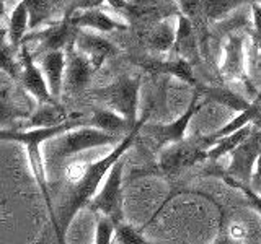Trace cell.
<instances>
[{
	"label": "cell",
	"instance_id": "obj_15",
	"mask_svg": "<svg viewBox=\"0 0 261 244\" xmlns=\"http://www.w3.org/2000/svg\"><path fill=\"white\" fill-rule=\"evenodd\" d=\"M41 70L47 80V85L51 88V93L56 100H59L64 89L65 78V49L51 51L41 57Z\"/></svg>",
	"mask_w": 261,
	"mask_h": 244
},
{
	"label": "cell",
	"instance_id": "obj_23",
	"mask_svg": "<svg viewBox=\"0 0 261 244\" xmlns=\"http://www.w3.org/2000/svg\"><path fill=\"white\" fill-rule=\"evenodd\" d=\"M176 39V26H173L170 18H162L150 31L149 44L157 52H168L173 49Z\"/></svg>",
	"mask_w": 261,
	"mask_h": 244
},
{
	"label": "cell",
	"instance_id": "obj_16",
	"mask_svg": "<svg viewBox=\"0 0 261 244\" xmlns=\"http://www.w3.org/2000/svg\"><path fill=\"white\" fill-rule=\"evenodd\" d=\"M142 69L145 72H152V73H165V75L175 77L179 81H185V83L191 85V86H199L198 78L194 77L193 64L190 60L183 59V57H176V59H173V60L144 62Z\"/></svg>",
	"mask_w": 261,
	"mask_h": 244
},
{
	"label": "cell",
	"instance_id": "obj_29",
	"mask_svg": "<svg viewBox=\"0 0 261 244\" xmlns=\"http://www.w3.org/2000/svg\"><path fill=\"white\" fill-rule=\"evenodd\" d=\"M251 7V24H253V41L258 49L259 65H261V2H255Z\"/></svg>",
	"mask_w": 261,
	"mask_h": 244
},
{
	"label": "cell",
	"instance_id": "obj_18",
	"mask_svg": "<svg viewBox=\"0 0 261 244\" xmlns=\"http://www.w3.org/2000/svg\"><path fill=\"white\" fill-rule=\"evenodd\" d=\"M30 29V12L24 0H20L18 4L13 7V10L10 13V18H8V41L10 44L16 49L18 46L23 44L24 36Z\"/></svg>",
	"mask_w": 261,
	"mask_h": 244
},
{
	"label": "cell",
	"instance_id": "obj_27",
	"mask_svg": "<svg viewBox=\"0 0 261 244\" xmlns=\"http://www.w3.org/2000/svg\"><path fill=\"white\" fill-rule=\"evenodd\" d=\"M90 168V161H84V160H69L64 165V177L65 182L69 186L77 184L82 177L87 174V171Z\"/></svg>",
	"mask_w": 261,
	"mask_h": 244
},
{
	"label": "cell",
	"instance_id": "obj_17",
	"mask_svg": "<svg viewBox=\"0 0 261 244\" xmlns=\"http://www.w3.org/2000/svg\"><path fill=\"white\" fill-rule=\"evenodd\" d=\"M196 89L206 98L207 101H214L224 108H228L232 111H239L242 112L243 109H247L250 106V101L245 100V98L239 93L232 92L225 86H196Z\"/></svg>",
	"mask_w": 261,
	"mask_h": 244
},
{
	"label": "cell",
	"instance_id": "obj_32",
	"mask_svg": "<svg viewBox=\"0 0 261 244\" xmlns=\"http://www.w3.org/2000/svg\"><path fill=\"white\" fill-rule=\"evenodd\" d=\"M259 2H261V0H259Z\"/></svg>",
	"mask_w": 261,
	"mask_h": 244
},
{
	"label": "cell",
	"instance_id": "obj_6",
	"mask_svg": "<svg viewBox=\"0 0 261 244\" xmlns=\"http://www.w3.org/2000/svg\"><path fill=\"white\" fill-rule=\"evenodd\" d=\"M139 89H141V77H121L111 85L98 89L96 96L105 103L106 108L124 116L130 126H136Z\"/></svg>",
	"mask_w": 261,
	"mask_h": 244
},
{
	"label": "cell",
	"instance_id": "obj_30",
	"mask_svg": "<svg viewBox=\"0 0 261 244\" xmlns=\"http://www.w3.org/2000/svg\"><path fill=\"white\" fill-rule=\"evenodd\" d=\"M250 187L255 192H258L261 195V155L256 160V165L255 169H253V174H251V181H250Z\"/></svg>",
	"mask_w": 261,
	"mask_h": 244
},
{
	"label": "cell",
	"instance_id": "obj_12",
	"mask_svg": "<svg viewBox=\"0 0 261 244\" xmlns=\"http://www.w3.org/2000/svg\"><path fill=\"white\" fill-rule=\"evenodd\" d=\"M73 29H77L75 26H72V23L69 20V16L62 21L53 23L51 26H47L46 29H41L39 33H35V35L27 36L24 41L30 39H38V49L33 55H44L51 51H57V49H65L69 46L70 41L75 38V33Z\"/></svg>",
	"mask_w": 261,
	"mask_h": 244
},
{
	"label": "cell",
	"instance_id": "obj_1",
	"mask_svg": "<svg viewBox=\"0 0 261 244\" xmlns=\"http://www.w3.org/2000/svg\"><path fill=\"white\" fill-rule=\"evenodd\" d=\"M147 120H149V114H145L144 117L139 119L136 122V126L130 129L127 134H124L122 140L114 146L106 157L100 158L95 163H90L87 174L82 177L77 184L69 186L67 197L62 199L59 210H57V214H56V218H57L56 234L61 242L64 241L65 231H67V228L73 222V218H75L79 211L82 208H85L88 205V202L95 197V194L98 192V189H100L105 181V176H108L114 163L124 157V153L134 145L137 134H141V129Z\"/></svg>",
	"mask_w": 261,
	"mask_h": 244
},
{
	"label": "cell",
	"instance_id": "obj_14",
	"mask_svg": "<svg viewBox=\"0 0 261 244\" xmlns=\"http://www.w3.org/2000/svg\"><path fill=\"white\" fill-rule=\"evenodd\" d=\"M69 20L72 23V26L82 28V29H93L98 33H111V31L127 29L126 23L114 20L111 15L103 12L101 8H85V10L79 8L77 12H73L69 16Z\"/></svg>",
	"mask_w": 261,
	"mask_h": 244
},
{
	"label": "cell",
	"instance_id": "obj_28",
	"mask_svg": "<svg viewBox=\"0 0 261 244\" xmlns=\"http://www.w3.org/2000/svg\"><path fill=\"white\" fill-rule=\"evenodd\" d=\"M224 179H225V182L227 184H230L232 187H235V189H239L245 197H247L248 200H250V203H251V207L255 208L258 214H259V217H261V195L258 194V192H255L250 187V184H245V182H240V181H237V179H233V177H230V176H227V174H224Z\"/></svg>",
	"mask_w": 261,
	"mask_h": 244
},
{
	"label": "cell",
	"instance_id": "obj_22",
	"mask_svg": "<svg viewBox=\"0 0 261 244\" xmlns=\"http://www.w3.org/2000/svg\"><path fill=\"white\" fill-rule=\"evenodd\" d=\"M253 129H255V126L248 124V126L239 129L237 132H232V134H228V135L220 137L219 140H216V143L212 145L211 148H209V151H207L209 160L211 161H217L222 157H225V155H230V151L235 150L237 146H239L245 140V138H247L253 132Z\"/></svg>",
	"mask_w": 261,
	"mask_h": 244
},
{
	"label": "cell",
	"instance_id": "obj_26",
	"mask_svg": "<svg viewBox=\"0 0 261 244\" xmlns=\"http://www.w3.org/2000/svg\"><path fill=\"white\" fill-rule=\"evenodd\" d=\"M113 242H119V244H145L147 239L144 238L142 230L127 225V223H118L116 226V233H114V239Z\"/></svg>",
	"mask_w": 261,
	"mask_h": 244
},
{
	"label": "cell",
	"instance_id": "obj_21",
	"mask_svg": "<svg viewBox=\"0 0 261 244\" xmlns=\"http://www.w3.org/2000/svg\"><path fill=\"white\" fill-rule=\"evenodd\" d=\"M90 120H92L93 127L108 130V132H113V134L129 132V130L134 127V126H130V122L124 116H121L119 112L113 111L110 108L93 109L92 116H90Z\"/></svg>",
	"mask_w": 261,
	"mask_h": 244
},
{
	"label": "cell",
	"instance_id": "obj_19",
	"mask_svg": "<svg viewBox=\"0 0 261 244\" xmlns=\"http://www.w3.org/2000/svg\"><path fill=\"white\" fill-rule=\"evenodd\" d=\"M84 117L82 114H65L59 104H41L35 116H31L23 129H33V127H49L65 122L69 119Z\"/></svg>",
	"mask_w": 261,
	"mask_h": 244
},
{
	"label": "cell",
	"instance_id": "obj_10",
	"mask_svg": "<svg viewBox=\"0 0 261 244\" xmlns=\"http://www.w3.org/2000/svg\"><path fill=\"white\" fill-rule=\"evenodd\" d=\"M95 67L90 57L84 54L75 46V38H73L69 46L65 47V78H64V89L70 93L82 92L90 78L93 77Z\"/></svg>",
	"mask_w": 261,
	"mask_h": 244
},
{
	"label": "cell",
	"instance_id": "obj_2",
	"mask_svg": "<svg viewBox=\"0 0 261 244\" xmlns=\"http://www.w3.org/2000/svg\"><path fill=\"white\" fill-rule=\"evenodd\" d=\"M118 134L108 132V130L98 129L93 126H82L75 127L65 132L62 135H57L44 143V158L47 171L56 173L64 169V161L70 160L79 153H84L87 150L98 148V146H108L118 145L119 142Z\"/></svg>",
	"mask_w": 261,
	"mask_h": 244
},
{
	"label": "cell",
	"instance_id": "obj_5",
	"mask_svg": "<svg viewBox=\"0 0 261 244\" xmlns=\"http://www.w3.org/2000/svg\"><path fill=\"white\" fill-rule=\"evenodd\" d=\"M124 158L118 160L103 181L87 208L95 215H108L116 223L122 222V181H124Z\"/></svg>",
	"mask_w": 261,
	"mask_h": 244
},
{
	"label": "cell",
	"instance_id": "obj_3",
	"mask_svg": "<svg viewBox=\"0 0 261 244\" xmlns=\"http://www.w3.org/2000/svg\"><path fill=\"white\" fill-rule=\"evenodd\" d=\"M212 146L207 135H198L191 138L170 143L159 151V169L165 174H179L183 169L194 166L196 163L209 160L207 151Z\"/></svg>",
	"mask_w": 261,
	"mask_h": 244
},
{
	"label": "cell",
	"instance_id": "obj_4",
	"mask_svg": "<svg viewBox=\"0 0 261 244\" xmlns=\"http://www.w3.org/2000/svg\"><path fill=\"white\" fill-rule=\"evenodd\" d=\"M206 101H207L206 98L196 89V93L193 95L188 108L179 114L175 120L167 122V124H147L145 122L141 129V132L149 135V138L152 140V145H153V150L160 151L163 146L186 138L188 127H190L193 117L201 111V108L206 104Z\"/></svg>",
	"mask_w": 261,
	"mask_h": 244
},
{
	"label": "cell",
	"instance_id": "obj_31",
	"mask_svg": "<svg viewBox=\"0 0 261 244\" xmlns=\"http://www.w3.org/2000/svg\"><path fill=\"white\" fill-rule=\"evenodd\" d=\"M105 2H108V0H79L77 7L82 8V10H85V8H100Z\"/></svg>",
	"mask_w": 261,
	"mask_h": 244
},
{
	"label": "cell",
	"instance_id": "obj_25",
	"mask_svg": "<svg viewBox=\"0 0 261 244\" xmlns=\"http://www.w3.org/2000/svg\"><path fill=\"white\" fill-rule=\"evenodd\" d=\"M118 223L108 215H96V230H95V239L96 244H110L114 239Z\"/></svg>",
	"mask_w": 261,
	"mask_h": 244
},
{
	"label": "cell",
	"instance_id": "obj_7",
	"mask_svg": "<svg viewBox=\"0 0 261 244\" xmlns=\"http://www.w3.org/2000/svg\"><path fill=\"white\" fill-rule=\"evenodd\" d=\"M261 155V127L253 129V132L245 140L230 151V163H228L225 174L245 184H250L253 169L256 160Z\"/></svg>",
	"mask_w": 261,
	"mask_h": 244
},
{
	"label": "cell",
	"instance_id": "obj_8",
	"mask_svg": "<svg viewBox=\"0 0 261 244\" xmlns=\"http://www.w3.org/2000/svg\"><path fill=\"white\" fill-rule=\"evenodd\" d=\"M20 60H21V85L27 92L35 98L39 104H57V100L53 96L51 88L47 85L41 67L35 62V55L30 52L27 41L20 46Z\"/></svg>",
	"mask_w": 261,
	"mask_h": 244
},
{
	"label": "cell",
	"instance_id": "obj_9",
	"mask_svg": "<svg viewBox=\"0 0 261 244\" xmlns=\"http://www.w3.org/2000/svg\"><path fill=\"white\" fill-rule=\"evenodd\" d=\"M245 41L247 36L243 33H230L224 44V59L220 64V75L225 80L232 81H243L247 88L253 89L248 75H247V62H245Z\"/></svg>",
	"mask_w": 261,
	"mask_h": 244
},
{
	"label": "cell",
	"instance_id": "obj_11",
	"mask_svg": "<svg viewBox=\"0 0 261 244\" xmlns=\"http://www.w3.org/2000/svg\"><path fill=\"white\" fill-rule=\"evenodd\" d=\"M75 46L90 57L95 70L100 69L108 59L119 54V49L110 39L98 35V33H90L82 28L75 31Z\"/></svg>",
	"mask_w": 261,
	"mask_h": 244
},
{
	"label": "cell",
	"instance_id": "obj_13",
	"mask_svg": "<svg viewBox=\"0 0 261 244\" xmlns=\"http://www.w3.org/2000/svg\"><path fill=\"white\" fill-rule=\"evenodd\" d=\"M199 36L198 31H196L193 21L185 16L183 13H178V20H176V39L173 44V51L178 57H183V59L190 60L193 65L199 64L201 60V51H199Z\"/></svg>",
	"mask_w": 261,
	"mask_h": 244
},
{
	"label": "cell",
	"instance_id": "obj_20",
	"mask_svg": "<svg viewBox=\"0 0 261 244\" xmlns=\"http://www.w3.org/2000/svg\"><path fill=\"white\" fill-rule=\"evenodd\" d=\"M204 13L209 23H219L228 18L239 8L245 5H253L258 0H201Z\"/></svg>",
	"mask_w": 261,
	"mask_h": 244
},
{
	"label": "cell",
	"instance_id": "obj_24",
	"mask_svg": "<svg viewBox=\"0 0 261 244\" xmlns=\"http://www.w3.org/2000/svg\"><path fill=\"white\" fill-rule=\"evenodd\" d=\"M30 12V29H36L53 13L51 0H24Z\"/></svg>",
	"mask_w": 261,
	"mask_h": 244
}]
</instances>
